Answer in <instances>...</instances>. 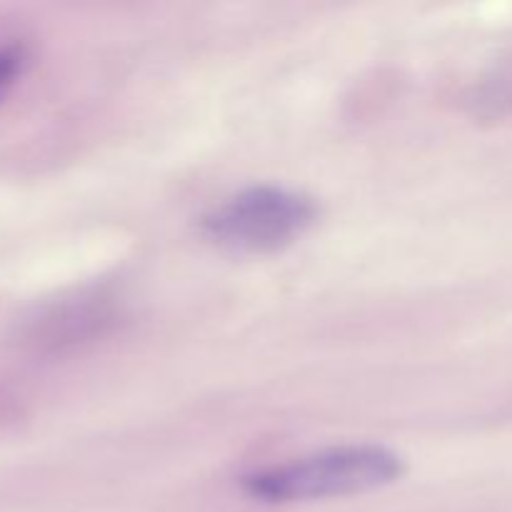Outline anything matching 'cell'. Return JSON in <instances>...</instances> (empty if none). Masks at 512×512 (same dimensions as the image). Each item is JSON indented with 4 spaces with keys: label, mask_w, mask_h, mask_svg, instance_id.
I'll use <instances>...</instances> for the list:
<instances>
[{
    "label": "cell",
    "mask_w": 512,
    "mask_h": 512,
    "mask_svg": "<svg viewBox=\"0 0 512 512\" xmlns=\"http://www.w3.org/2000/svg\"><path fill=\"white\" fill-rule=\"evenodd\" d=\"M318 220V208L303 193L273 185L248 188L215 205L200 220L210 245L238 255L275 253L303 238Z\"/></svg>",
    "instance_id": "2"
},
{
    "label": "cell",
    "mask_w": 512,
    "mask_h": 512,
    "mask_svg": "<svg viewBox=\"0 0 512 512\" xmlns=\"http://www.w3.org/2000/svg\"><path fill=\"white\" fill-rule=\"evenodd\" d=\"M403 470V458L383 445H340L260 470L245 478V490L263 503H308L385 488Z\"/></svg>",
    "instance_id": "1"
},
{
    "label": "cell",
    "mask_w": 512,
    "mask_h": 512,
    "mask_svg": "<svg viewBox=\"0 0 512 512\" xmlns=\"http://www.w3.org/2000/svg\"><path fill=\"white\" fill-rule=\"evenodd\" d=\"M25 65H28V53H25L23 45H0V103L8 98V93L15 88L20 75L25 73Z\"/></svg>",
    "instance_id": "3"
}]
</instances>
